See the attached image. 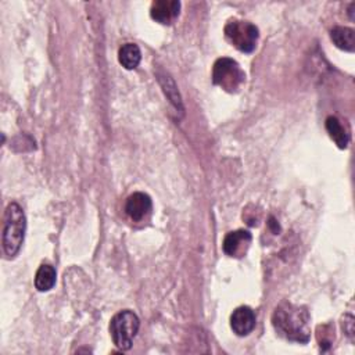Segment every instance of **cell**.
Returning a JSON list of instances; mask_svg holds the SVG:
<instances>
[{
	"label": "cell",
	"instance_id": "12",
	"mask_svg": "<svg viewBox=\"0 0 355 355\" xmlns=\"http://www.w3.org/2000/svg\"><path fill=\"white\" fill-rule=\"evenodd\" d=\"M324 126H326V130H327L329 136L333 139V141L340 148H345L348 146L349 135L347 133V130L344 129V126L341 125V122L336 116H327L326 122H324Z\"/></svg>",
	"mask_w": 355,
	"mask_h": 355
},
{
	"label": "cell",
	"instance_id": "13",
	"mask_svg": "<svg viewBox=\"0 0 355 355\" xmlns=\"http://www.w3.org/2000/svg\"><path fill=\"white\" fill-rule=\"evenodd\" d=\"M55 277H57L55 269L51 265H49V263H43L36 270L35 287L39 291H49V290H51L54 287Z\"/></svg>",
	"mask_w": 355,
	"mask_h": 355
},
{
	"label": "cell",
	"instance_id": "8",
	"mask_svg": "<svg viewBox=\"0 0 355 355\" xmlns=\"http://www.w3.org/2000/svg\"><path fill=\"white\" fill-rule=\"evenodd\" d=\"M180 12V3L176 0H157L151 4L150 15L159 24H172Z\"/></svg>",
	"mask_w": 355,
	"mask_h": 355
},
{
	"label": "cell",
	"instance_id": "4",
	"mask_svg": "<svg viewBox=\"0 0 355 355\" xmlns=\"http://www.w3.org/2000/svg\"><path fill=\"white\" fill-rule=\"evenodd\" d=\"M223 32L226 40L243 53L254 51L259 36L258 28L254 24L241 19L229 21L225 25Z\"/></svg>",
	"mask_w": 355,
	"mask_h": 355
},
{
	"label": "cell",
	"instance_id": "1",
	"mask_svg": "<svg viewBox=\"0 0 355 355\" xmlns=\"http://www.w3.org/2000/svg\"><path fill=\"white\" fill-rule=\"evenodd\" d=\"M309 313L306 308L283 301L272 315V323L276 333L288 341L308 343L311 337Z\"/></svg>",
	"mask_w": 355,
	"mask_h": 355
},
{
	"label": "cell",
	"instance_id": "5",
	"mask_svg": "<svg viewBox=\"0 0 355 355\" xmlns=\"http://www.w3.org/2000/svg\"><path fill=\"white\" fill-rule=\"evenodd\" d=\"M245 73L237 61L222 57L212 67V82L226 92H236L244 82Z\"/></svg>",
	"mask_w": 355,
	"mask_h": 355
},
{
	"label": "cell",
	"instance_id": "3",
	"mask_svg": "<svg viewBox=\"0 0 355 355\" xmlns=\"http://www.w3.org/2000/svg\"><path fill=\"white\" fill-rule=\"evenodd\" d=\"M139 327L140 320L133 311L123 309L115 313L110 322V334L114 344L119 349L128 351L133 344V338L136 337Z\"/></svg>",
	"mask_w": 355,
	"mask_h": 355
},
{
	"label": "cell",
	"instance_id": "14",
	"mask_svg": "<svg viewBox=\"0 0 355 355\" xmlns=\"http://www.w3.org/2000/svg\"><path fill=\"white\" fill-rule=\"evenodd\" d=\"M158 80L162 86V90L164 93L166 94V97L169 98V101L175 105V108L178 110H183L182 107V100H180V96H179V92H178V87L175 85V82L171 79V76L165 75V73H158Z\"/></svg>",
	"mask_w": 355,
	"mask_h": 355
},
{
	"label": "cell",
	"instance_id": "11",
	"mask_svg": "<svg viewBox=\"0 0 355 355\" xmlns=\"http://www.w3.org/2000/svg\"><path fill=\"white\" fill-rule=\"evenodd\" d=\"M141 60V51L135 43H125L118 50V61L125 69H135Z\"/></svg>",
	"mask_w": 355,
	"mask_h": 355
},
{
	"label": "cell",
	"instance_id": "9",
	"mask_svg": "<svg viewBox=\"0 0 355 355\" xmlns=\"http://www.w3.org/2000/svg\"><path fill=\"white\" fill-rule=\"evenodd\" d=\"M151 208H153V202L150 196L141 191H136L130 194L125 204V211L128 216L136 222L141 220L147 214H150Z\"/></svg>",
	"mask_w": 355,
	"mask_h": 355
},
{
	"label": "cell",
	"instance_id": "10",
	"mask_svg": "<svg viewBox=\"0 0 355 355\" xmlns=\"http://www.w3.org/2000/svg\"><path fill=\"white\" fill-rule=\"evenodd\" d=\"M330 37L338 49H341L344 51H349V53H352L355 50L354 29L347 28V26H334L330 31Z\"/></svg>",
	"mask_w": 355,
	"mask_h": 355
},
{
	"label": "cell",
	"instance_id": "6",
	"mask_svg": "<svg viewBox=\"0 0 355 355\" xmlns=\"http://www.w3.org/2000/svg\"><path fill=\"white\" fill-rule=\"evenodd\" d=\"M251 241H252L251 233L248 230L239 229V230L230 232L225 236L223 243H222V248H223V252L226 255L240 258L247 252Z\"/></svg>",
	"mask_w": 355,
	"mask_h": 355
},
{
	"label": "cell",
	"instance_id": "7",
	"mask_svg": "<svg viewBox=\"0 0 355 355\" xmlns=\"http://www.w3.org/2000/svg\"><path fill=\"white\" fill-rule=\"evenodd\" d=\"M255 313L250 306H239L230 315V327L237 336H248L255 327Z\"/></svg>",
	"mask_w": 355,
	"mask_h": 355
},
{
	"label": "cell",
	"instance_id": "2",
	"mask_svg": "<svg viewBox=\"0 0 355 355\" xmlns=\"http://www.w3.org/2000/svg\"><path fill=\"white\" fill-rule=\"evenodd\" d=\"M3 220V251L6 257L12 258L21 250L26 229V218L21 205L17 202H10L4 211Z\"/></svg>",
	"mask_w": 355,
	"mask_h": 355
}]
</instances>
